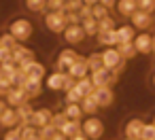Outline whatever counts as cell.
<instances>
[{"mask_svg": "<svg viewBox=\"0 0 155 140\" xmlns=\"http://www.w3.org/2000/svg\"><path fill=\"white\" fill-rule=\"evenodd\" d=\"M45 26L49 32H64L68 21H66V11L60 9V11H49L45 15Z\"/></svg>", "mask_w": 155, "mask_h": 140, "instance_id": "obj_1", "label": "cell"}, {"mask_svg": "<svg viewBox=\"0 0 155 140\" xmlns=\"http://www.w3.org/2000/svg\"><path fill=\"white\" fill-rule=\"evenodd\" d=\"M81 134H85L89 140H98L102 134H104V123L98 119V117H87L83 123H81Z\"/></svg>", "mask_w": 155, "mask_h": 140, "instance_id": "obj_2", "label": "cell"}, {"mask_svg": "<svg viewBox=\"0 0 155 140\" xmlns=\"http://www.w3.org/2000/svg\"><path fill=\"white\" fill-rule=\"evenodd\" d=\"M17 70H19L26 79H43V74H45V66H43L41 62H36L34 57L21 62V64L17 66Z\"/></svg>", "mask_w": 155, "mask_h": 140, "instance_id": "obj_3", "label": "cell"}, {"mask_svg": "<svg viewBox=\"0 0 155 140\" xmlns=\"http://www.w3.org/2000/svg\"><path fill=\"white\" fill-rule=\"evenodd\" d=\"M9 34H13L15 41H28L32 36V24L28 19H15L9 26Z\"/></svg>", "mask_w": 155, "mask_h": 140, "instance_id": "obj_4", "label": "cell"}, {"mask_svg": "<svg viewBox=\"0 0 155 140\" xmlns=\"http://www.w3.org/2000/svg\"><path fill=\"white\" fill-rule=\"evenodd\" d=\"M100 57H102V66H104L106 70L123 68V57H121V53H119L117 49H104V51L100 53Z\"/></svg>", "mask_w": 155, "mask_h": 140, "instance_id": "obj_5", "label": "cell"}, {"mask_svg": "<svg viewBox=\"0 0 155 140\" xmlns=\"http://www.w3.org/2000/svg\"><path fill=\"white\" fill-rule=\"evenodd\" d=\"M85 36H87V34H85L83 26H79V24H68L66 30H64V41H66L68 45H79Z\"/></svg>", "mask_w": 155, "mask_h": 140, "instance_id": "obj_6", "label": "cell"}, {"mask_svg": "<svg viewBox=\"0 0 155 140\" xmlns=\"http://www.w3.org/2000/svg\"><path fill=\"white\" fill-rule=\"evenodd\" d=\"M5 100H7V104H9V106L17 108V106H21V104H26V102H28V96H26V91H24V89H19V87H15V85H13V87L7 91Z\"/></svg>", "mask_w": 155, "mask_h": 140, "instance_id": "obj_7", "label": "cell"}, {"mask_svg": "<svg viewBox=\"0 0 155 140\" xmlns=\"http://www.w3.org/2000/svg\"><path fill=\"white\" fill-rule=\"evenodd\" d=\"M130 19H132V26L138 28V30H147V28L153 26V17H151V13H144V11H138V9L130 15Z\"/></svg>", "mask_w": 155, "mask_h": 140, "instance_id": "obj_8", "label": "cell"}, {"mask_svg": "<svg viewBox=\"0 0 155 140\" xmlns=\"http://www.w3.org/2000/svg\"><path fill=\"white\" fill-rule=\"evenodd\" d=\"M91 96L96 98V102H98V106H100V108L110 106V104H113V100H115V96H113L110 87H96V89L91 91Z\"/></svg>", "mask_w": 155, "mask_h": 140, "instance_id": "obj_9", "label": "cell"}, {"mask_svg": "<svg viewBox=\"0 0 155 140\" xmlns=\"http://www.w3.org/2000/svg\"><path fill=\"white\" fill-rule=\"evenodd\" d=\"M142 127H144V121L142 119H130L125 123V138L130 140H140L142 138Z\"/></svg>", "mask_w": 155, "mask_h": 140, "instance_id": "obj_10", "label": "cell"}, {"mask_svg": "<svg viewBox=\"0 0 155 140\" xmlns=\"http://www.w3.org/2000/svg\"><path fill=\"white\" fill-rule=\"evenodd\" d=\"M51 117H53V112L49 110V108H38V110H34L32 112V121H30V125H34V127H45V125H49L51 123Z\"/></svg>", "mask_w": 155, "mask_h": 140, "instance_id": "obj_11", "label": "cell"}, {"mask_svg": "<svg viewBox=\"0 0 155 140\" xmlns=\"http://www.w3.org/2000/svg\"><path fill=\"white\" fill-rule=\"evenodd\" d=\"M132 43H134L138 53H151V49H153V36L151 34H138V36H134Z\"/></svg>", "mask_w": 155, "mask_h": 140, "instance_id": "obj_12", "label": "cell"}, {"mask_svg": "<svg viewBox=\"0 0 155 140\" xmlns=\"http://www.w3.org/2000/svg\"><path fill=\"white\" fill-rule=\"evenodd\" d=\"M77 60H79V55H77L72 49H64V51L60 53V57H58V66H60L62 72H68V68H70Z\"/></svg>", "mask_w": 155, "mask_h": 140, "instance_id": "obj_13", "label": "cell"}, {"mask_svg": "<svg viewBox=\"0 0 155 140\" xmlns=\"http://www.w3.org/2000/svg\"><path fill=\"white\" fill-rule=\"evenodd\" d=\"M87 72H89V66H87V60H85V57H79V60L68 68V74H70L72 79H83V77H87Z\"/></svg>", "mask_w": 155, "mask_h": 140, "instance_id": "obj_14", "label": "cell"}, {"mask_svg": "<svg viewBox=\"0 0 155 140\" xmlns=\"http://www.w3.org/2000/svg\"><path fill=\"white\" fill-rule=\"evenodd\" d=\"M66 79H68V72H55V74H49L47 77V87L51 89V91H60V89H64V85H66Z\"/></svg>", "mask_w": 155, "mask_h": 140, "instance_id": "obj_15", "label": "cell"}, {"mask_svg": "<svg viewBox=\"0 0 155 140\" xmlns=\"http://www.w3.org/2000/svg\"><path fill=\"white\" fill-rule=\"evenodd\" d=\"M134 30H136L134 26H121V28H115L117 45H121V43H132V41H134V36H136V32H134Z\"/></svg>", "mask_w": 155, "mask_h": 140, "instance_id": "obj_16", "label": "cell"}, {"mask_svg": "<svg viewBox=\"0 0 155 140\" xmlns=\"http://www.w3.org/2000/svg\"><path fill=\"white\" fill-rule=\"evenodd\" d=\"M15 112H17V123H19V127H24V125H30V121H32V108L28 106V102L26 104H21V106H17L15 108Z\"/></svg>", "mask_w": 155, "mask_h": 140, "instance_id": "obj_17", "label": "cell"}, {"mask_svg": "<svg viewBox=\"0 0 155 140\" xmlns=\"http://www.w3.org/2000/svg\"><path fill=\"white\" fill-rule=\"evenodd\" d=\"M0 125L2 127H15L17 125V112L13 106H7L2 110V115H0Z\"/></svg>", "mask_w": 155, "mask_h": 140, "instance_id": "obj_18", "label": "cell"}, {"mask_svg": "<svg viewBox=\"0 0 155 140\" xmlns=\"http://www.w3.org/2000/svg\"><path fill=\"white\" fill-rule=\"evenodd\" d=\"M30 57H32V51H30V49L15 45V49H13V53H11V62H13V64L19 66L21 62H26V60H30Z\"/></svg>", "mask_w": 155, "mask_h": 140, "instance_id": "obj_19", "label": "cell"}, {"mask_svg": "<svg viewBox=\"0 0 155 140\" xmlns=\"http://www.w3.org/2000/svg\"><path fill=\"white\" fill-rule=\"evenodd\" d=\"M60 132L66 136V138H72V136H77V134H81V121H74V119H68L62 127H60Z\"/></svg>", "mask_w": 155, "mask_h": 140, "instance_id": "obj_20", "label": "cell"}, {"mask_svg": "<svg viewBox=\"0 0 155 140\" xmlns=\"http://www.w3.org/2000/svg\"><path fill=\"white\" fill-rule=\"evenodd\" d=\"M17 64H13V62H2L0 64V74L2 77H7L13 85H15V79H17Z\"/></svg>", "mask_w": 155, "mask_h": 140, "instance_id": "obj_21", "label": "cell"}, {"mask_svg": "<svg viewBox=\"0 0 155 140\" xmlns=\"http://www.w3.org/2000/svg\"><path fill=\"white\" fill-rule=\"evenodd\" d=\"M21 89L26 91L28 100H30V98H36V96L41 93V79H26V85H24Z\"/></svg>", "mask_w": 155, "mask_h": 140, "instance_id": "obj_22", "label": "cell"}, {"mask_svg": "<svg viewBox=\"0 0 155 140\" xmlns=\"http://www.w3.org/2000/svg\"><path fill=\"white\" fill-rule=\"evenodd\" d=\"M79 104H81L83 112H87L89 117H91V115H96V112H98V108H100V106H98V102H96V98H94L91 93H89V96H83V100H81Z\"/></svg>", "mask_w": 155, "mask_h": 140, "instance_id": "obj_23", "label": "cell"}, {"mask_svg": "<svg viewBox=\"0 0 155 140\" xmlns=\"http://www.w3.org/2000/svg\"><path fill=\"white\" fill-rule=\"evenodd\" d=\"M64 115H66L68 119L81 121V117H83L85 112H83V108H81V104H79V102H68V104H66V108H64Z\"/></svg>", "mask_w": 155, "mask_h": 140, "instance_id": "obj_24", "label": "cell"}, {"mask_svg": "<svg viewBox=\"0 0 155 140\" xmlns=\"http://www.w3.org/2000/svg\"><path fill=\"white\" fill-rule=\"evenodd\" d=\"M136 9H138L136 0H119V2H117V11H119L121 15H125V17H130Z\"/></svg>", "mask_w": 155, "mask_h": 140, "instance_id": "obj_25", "label": "cell"}, {"mask_svg": "<svg viewBox=\"0 0 155 140\" xmlns=\"http://www.w3.org/2000/svg\"><path fill=\"white\" fill-rule=\"evenodd\" d=\"M74 87L79 89V93H81V96H89V93H91V91L96 89L89 77H83V79H77V83H74Z\"/></svg>", "mask_w": 155, "mask_h": 140, "instance_id": "obj_26", "label": "cell"}, {"mask_svg": "<svg viewBox=\"0 0 155 140\" xmlns=\"http://www.w3.org/2000/svg\"><path fill=\"white\" fill-rule=\"evenodd\" d=\"M98 43H100L102 47H113V45H117V36H115V30L98 32Z\"/></svg>", "mask_w": 155, "mask_h": 140, "instance_id": "obj_27", "label": "cell"}, {"mask_svg": "<svg viewBox=\"0 0 155 140\" xmlns=\"http://www.w3.org/2000/svg\"><path fill=\"white\" fill-rule=\"evenodd\" d=\"M117 51L121 53L123 60H130V57H134L138 53L136 47H134V43H121V45H117Z\"/></svg>", "mask_w": 155, "mask_h": 140, "instance_id": "obj_28", "label": "cell"}, {"mask_svg": "<svg viewBox=\"0 0 155 140\" xmlns=\"http://www.w3.org/2000/svg\"><path fill=\"white\" fill-rule=\"evenodd\" d=\"M38 127L34 125H24L21 127V140H38Z\"/></svg>", "mask_w": 155, "mask_h": 140, "instance_id": "obj_29", "label": "cell"}, {"mask_svg": "<svg viewBox=\"0 0 155 140\" xmlns=\"http://www.w3.org/2000/svg\"><path fill=\"white\" fill-rule=\"evenodd\" d=\"M83 30H85V34H87V36L98 34V19H94V17L83 19Z\"/></svg>", "mask_w": 155, "mask_h": 140, "instance_id": "obj_30", "label": "cell"}, {"mask_svg": "<svg viewBox=\"0 0 155 140\" xmlns=\"http://www.w3.org/2000/svg\"><path fill=\"white\" fill-rule=\"evenodd\" d=\"M26 7L32 13H41V11L47 9V0H26Z\"/></svg>", "mask_w": 155, "mask_h": 140, "instance_id": "obj_31", "label": "cell"}, {"mask_svg": "<svg viewBox=\"0 0 155 140\" xmlns=\"http://www.w3.org/2000/svg\"><path fill=\"white\" fill-rule=\"evenodd\" d=\"M106 30H115V21L106 15L102 19H98V32H106Z\"/></svg>", "mask_w": 155, "mask_h": 140, "instance_id": "obj_32", "label": "cell"}, {"mask_svg": "<svg viewBox=\"0 0 155 140\" xmlns=\"http://www.w3.org/2000/svg\"><path fill=\"white\" fill-rule=\"evenodd\" d=\"M136 5H138V11H144V13L155 11V0H136Z\"/></svg>", "mask_w": 155, "mask_h": 140, "instance_id": "obj_33", "label": "cell"}, {"mask_svg": "<svg viewBox=\"0 0 155 140\" xmlns=\"http://www.w3.org/2000/svg\"><path fill=\"white\" fill-rule=\"evenodd\" d=\"M87 66H89V70H91V72H94V70H98V68H104V66H102V57H100V53L89 55V57H87Z\"/></svg>", "mask_w": 155, "mask_h": 140, "instance_id": "obj_34", "label": "cell"}, {"mask_svg": "<svg viewBox=\"0 0 155 140\" xmlns=\"http://www.w3.org/2000/svg\"><path fill=\"white\" fill-rule=\"evenodd\" d=\"M108 15V9L106 7H102V5H94L91 7V17L94 19H102V17H106Z\"/></svg>", "mask_w": 155, "mask_h": 140, "instance_id": "obj_35", "label": "cell"}, {"mask_svg": "<svg viewBox=\"0 0 155 140\" xmlns=\"http://www.w3.org/2000/svg\"><path fill=\"white\" fill-rule=\"evenodd\" d=\"M140 140H155V125L153 123H144L142 127V138Z\"/></svg>", "mask_w": 155, "mask_h": 140, "instance_id": "obj_36", "label": "cell"}, {"mask_svg": "<svg viewBox=\"0 0 155 140\" xmlns=\"http://www.w3.org/2000/svg\"><path fill=\"white\" fill-rule=\"evenodd\" d=\"M81 100H83V96L79 93L77 87H70V89L66 91V104H68V102H81Z\"/></svg>", "mask_w": 155, "mask_h": 140, "instance_id": "obj_37", "label": "cell"}, {"mask_svg": "<svg viewBox=\"0 0 155 140\" xmlns=\"http://www.w3.org/2000/svg\"><path fill=\"white\" fill-rule=\"evenodd\" d=\"M66 121H68V117H66L64 112H55V115L51 117V125H53L55 129H60V127H62Z\"/></svg>", "mask_w": 155, "mask_h": 140, "instance_id": "obj_38", "label": "cell"}, {"mask_svg": "<svg viewBox=\"0 0 155 140\" xmlns=\"http://www.w3.org/2000/svg\"><path fill=\"white\" fill-rule=\"evenodd\" d=\"M0 45L7 47V49H15L17 41H15V36H13V34H5V36H0Z\"/></svg>", "mask_w": 155, "mask_h": 140, "instance_id": "obj_39", "label": "cell"}, {"mask_svg": "<svg viewBox=\"0 0 155 140\" xmlns=\"http://www.w3.org/2000/svg\"><path fill=\"white\" fill-rule=\"evenodd\" d=\"M55 132H58V129H55V127L49 123V125H45V127H41V129H38V136H41V138H45V140H49V138H51Z\"/></svg>", "mask_w": 155, "mask_h": 140, "instance_id": "obj_40", "label": "cell"}, {"mask_svg": "<svg viewBox=\"0 0 155 140\" xmlns=\"http://www.w3.org/2000/svg\"><path fill=\"white\" fill-rule=\"evenodd\" d=\"M13 87V83L7 79V77H2V74H0V98H2V96H7V91Z\"/></svg>", "mask_w": 155, "mask_h": 140, "instance_id": "obj_41", "label": "cell"}, {"mask_svg": "<svg viewBox=\"0 0 155 140\" xmlns=\"http://www.w3.org/2000/svg\"><path fill=\"white\" fill-rule=\"evenodd\" d=\"M83 7V2L81 0H66V5H64V11L68 13V11H77L79 13V9Z\"/></svg>", "mask_w": 155, "mask_h": 140, "instance_id": "obj_42", "label": "cell"}, {"mask_svg": "<svg viewBox=\"0 0 155 140\" xmlns=\"http://www.w3.org/2000/svg\"><path fill=\"white\" fill-rule=\"evenodd\" d=\"M64 5H66V0H47L49 11H60V9H64Z\"/></svg>", "mask_w": 155, "mask_h": 140, "instance_id": "obj_43", "label": "cell"}, {"mask_svg": "<svg viewBox=\"0 0 155 140\" xmlns=\"http://www.w3.org/2000/svg\"><path fill=\"white\" fill-rule=\"evenodd\" d=\"M11 53H13V49H7V47L0 45V64H2V62H11Z\"/></svg>", "mask_w": 155, "mask_h": 140, "instance_id": "obj_44", "label": "cell"}, {"mask_svg": "<svg viewBox=\"0 0 155 140\" xmlns=\"http://www.w3.org/2000/svg\"><path fill=\"white\" fill-rule=\"evenodd\" d=\"M2 140H21V127H19V129H11Z\"/></svg>", "mask_w": 155, "mask_h": 140, "instance_id": "obj_45", "label": "cell"}, {"mask_svg": "<svg viewBox=\"0 0 155 140\" xmlns=\"http://www.w3.org/2000/svg\"><path fill=\"white\" fill-rule=\"evenodd\" d=\"M79 17H81V19H87V17H91V7L83 5V7L79 9Z\"/></svg>", "mask_w": 155, "mask_h": 140, "instance_id": "obj_46", "label": "cell"}, {"mask_svg": "<svg viewBox=\"0 0 155 140\" xmlns=\"http://www.w3.org/2000/svg\"><path fill=\"white\" fill-rule=\"evenodd\" d=\"M79 19H81V17H79L77 11H68V13H66V21H68V24H79Z\"/></svg>", "mask_w": 155, "mask_h": 140, "instance_id": "obj_47", "label": "cell"}, {"mask_svg": "<svg viewBox=\"0 0 155 140\" xmlns=\"http://www.w3.org/2000/svg\"><path fill=\"white\" fill-rule=\"evenodd\" d=\"M98 2H100L102 7H106V9H110V7H115V5H117V0H98Z\"/></svg>", "mask_w": 155, "mask_h": 140, "instance_id": "obj_48", "label": "cell"}, {"mask_svg": "<svg viewBox=\"0 0 155 140\" xmlns=\"http://www.w3.org/2000/svg\"><path fill=\"white\" fill-rule=\"evenodd\" d=\"M49 140H68V138H66V136H64V134H62V132L58 129V132H55V134H53V136H51Z\"/></svg>", "mask_w": 155, "mask_h": 140, "instance_id": "obj_49", "label": "cell"}, {"mask_svg": "<svg viewBox=\"0 0 155 140\" xmlns=\"http://www.w3.org/2000/svg\"><path fill=\"white\" fill-rule=\"evenodd\" d=\"M68 140H89L85 134H77V136H72V138H68Z\"/></svg>", "mask_w": 155, "mask_h": 140, "instance_id": "obj_50", "label": "cell"}, {"mask_svg": "<svg viewBox=\"0 0 155 140\" xmlns=\"http://www.w3.org/2000/svg\"><path fill=\"white\" fill-rule=\"evenodd\" d=\"M83 5H87V7H94V5H98V0H81Z\"/></svg>", "mask_w": 155, "mask_h": 140, "instance_id": "obj_51", "label": "cell"}, {"mask_svg": "<svg viewBox=\"0 0 155 140\" xmlns=\"http://www.w3.org/2000/svg\"><path fill=\"white\" fill-rule=\"evenodd\" d=\"M7 108V100H2V98H0V115H2V110Z\"/></svg>", "mask_w": 155, "mask_h": 140, "instance_id": "obj_52", "label": "cell"}, {"mask_svg": "<svg viewBox=\"0 0 155 140\" xmlns=\"http://www.w3.org/2000/svg\"><path fill=\"white\" fill-rule=\"evenodd\" d=\"M151 51H155V36H153V49H151Z\"/></svg>", "mask_w": 155, "mask_h": 140, "instance_id": "obj_53", "label": "cell"}, {"mask_svg": "<svg viewBox=\"0 0 155 140\" xmlns=\"http://www.w3.org/2000/svg\"><path fill=\"white\" fill-rule=\"evenodd\" d=\"M153 85H155V74H153Z\"/></svg>", "mask_w": 155, "mask_h": 140, "instance_id": "obj_54", "label": "cell"}, {"mask_svg": "<svg viewBox=\"0 0 155 140\" xmlns=\"http://www.w3.org/2000/svg\"><path fill=\"white\" fill-rule=\"evenodd\" d=\"M38 140H45V138H38Z\"/></svg>", "mask_w": 155, "mask_h": 140, "instance_id": "obj_55", "label": "cell"}, {"mask_svg": "<svg viewBox=\"0 0 155 140\" xmlns=\"http://www.w3.org/2000/svg\"><path fill=\"white\" fill-rule=\"evenodd\" d=\"M153 125H155V119H153Z\"/></svg>", "mask_w": 155, "mask_h": 140, "instance_id": "obj_56", "label": "cell"}, {"mask_svg": "<svg viewBox=\"0 0 155 140\" xmlns=\"http://www.w3.org/2000/svg\"><path fill=\"white\" fill-rule=\"evenodd\" d=\"M125 140H130V138H125Z\"/></svg>", "mask_w": 155, "mask_h": 140, "instance_id": "obj_57", "label": "cell"}]
</instances>
